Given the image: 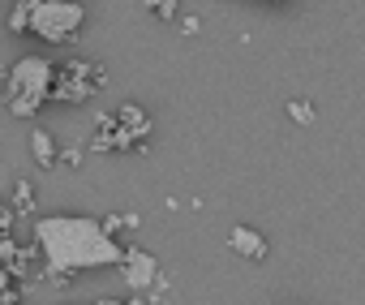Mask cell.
<instances>
[{
	"label": "cell",
	"instance_id": "obj_17",
	"mask_svg": "<svg viewBox=\"0 0 365 305\" xmlns=\"http://www.w3.org/2000/svg\"><path fill=\"white\" fill-rule=\"evenodd\" d=\"M95 305H120V301H116V296H103V301H95Z\"/></svg>",
	"mask_w": 365,
	"mask_h": 305
},
{
	"label": "cell",
	"instance_id": "obj_7",
	"mask_svg": "<svg viewBox=\"0 0 365 305\" xmlns=\"http://www.w3.org/2000/svg\"><path fill=\"white\" fill-rule=\"evenodd\" d=\"M31 160H35L43 172H52V168H56L61 150H56V138H52L48 129H31Z\"/></svg>",
	"mask_w": 365,
	"mask_h": 305
},
{
	"label": "cell",
	"instance_id": "obj_14",
	"mask_svg": "<svg viewBox=\"0 0 365 305\" xmlns=\"http://www.w3.org/2000/svg\"><path fill=\"white\" fill-rule=\"evenodd\" d=\"M176 18H180V35H198V31H202L198 18H185V14H176Z\"/></svg>",
	"mask_w": 365,
	"mask_h": 305
},
{
	"label": "cell",
	"instance_id": "obj_5",
	"mask_svg": "<svg viewBox=\"0 0 365 305\" xmlns=\"http://www.w3.org/2000/svg\"><path fill=\"white\" fill-rule=\"evenodd\" d=\"M112 120H116V129L133 142L138 155H146V138H150V116H146V108H138V103H120V108L112 112Z\"/></svg>",
	"mask_w": 365,
	"mask_h": 305
},
{
	"label": "cell",
	"instance_id": "obj_13",
	"mask_svg": "<svg viewBox=\"0 0 365 305\" xmlns=\"http://www.w3.org/2000/svg\"><path fill=\"white\" fill-rule=\"evenodd\" d=\"M99 224H103V232H108V237H116V232L125 228V215H108V219H99Z\"/></svg>",
	"mask_w": 365,
	"mask_h": 305
},
{
	"label": "cell",
	"instance_id": "obj_9",
	"mask_svg": "<svg viewBox=\"0 0 365 305\" xmlns=\"http://www.w3.org/2000/svg\"><path fill=\"white\" fill-rule=\"evenodd\" d=\"M35 5H39V0H18V5L9 9V22H5V26H9L14 35L31 31V14H35Z\"/></svg>",
	"mask_w": 365,
	"mask_h": 305
},
{
	"label": "cell",
	"instance_id": "obj_8",
	"mask_svg": "<svg viewBox=\"0 0 365 305\" xmlns=\"http://www.w3.org/2000/svg\"><path fill=\"white\" fill-rule=\"evenodd\" d=\"M9 207H14L18 215H35V207H39L35 185H31V181H14V198H9Z\"/></svg>",
	"mask_w": 365,
	"mask_h": 305
},
{
	"label": "cell",
	"instance_id": "obj_10",
	"mask_svg": "<svg viewBox=\"0 0 365 305\" xmlns=\"http://www.w3.org/2000/svg\"><path fill=\"white\" fill-rule=\"evenodd\" d=\"M288 116H292L297 125H314V116H318V112H314V103H309V99H288Z\"/></svg>",
	"mask_w": 365,
	"mask_h": 305
},
{
	"label": "cell",
	"instance_id": "obj_18",
	"mask_svg": "<svg viewBox=\"0 0 365 305\" xmlns=\"http://www.w3.org/2000/svg\"><path fill=\"white\" fill-rule=\"evenodd\" d=\"M275 5H292V0H275Z\"/></svg>",
	"mask_w": 365,
	"mask_h": 305
},
{
	"label": "cell",
	"instance_id": "obj_16",
	"mask_svg": "<svg viewBox=\"0 0 365 305\" xmlns=\"http://www.w3.org/2000/svg\"><path fill=\"white\" fill-rule=\"evenodd\" d=\"M120 305H146V292H133L129 301H120Z\"/></svg>",
	"mask_w": 365,
	"mask_h": 305
},
{
	"label": "cell",
	"instance_id": "obj_2",
	"mask_svg": "<svg viewBox=\"0 0 365 305\" xmlns=\"http://www.w3.org/2000/svg\"><path fill=\"white\" fill-rule=\"evenodd\" d=\"M56 82V65L48 56H22L9 65V78H5V99H9V112L22 116V120H35L48 103V91Z\"/></svg>",
	"mask_w": 365,
	"mask_h": 305
},
{
	"label": "cell",
	"instance_id": "obj_1",
	"mask_svg": "<svg viewBox=\"0 0 365 305\" xmlns=\"http://www.w3.org/2000/svg\"><path fill=\"white\" fill-rule=\"evenodd\" d=\"M35 249L48 262L52 279H73L78 271H99V267H120L125 249L116 237L103 232L99 219L86 215H43L35 219Z\"/></svg>",
	"mask_w": 365,
	"mask_h": 305
},
{
	"label": "cell",
	"instance_id": "obj_19",
	"mask_svg": "<svg viewBox=\"0 0 365 305\" xmlns=\"http://www.w3.org/2000/svg\"><path fill=\"white\" fill-rule=\"evenodd\" d=\"M0 207H5V202H0Z\"/></svg>",
	"mask_w": 365,
	"mask_h": 305
},
{
	"label": "cell",
	"instance_id": "obj_11",
	"mask_svg": "<svg viewBox=\"0 0 365 305\" xmlns=\"http://www.w3.org/2000/svg\"><path fill=\"white\" fill-rule=\"evenodd\" d=\"M142 5H146L159 22H172V18H176V0H142Z\"/></svg>",
	"mask_w": 365,
	"mask_h": 305
},
{
	"label": "cell",
	"instance_id": "obj_6",
	"mask_svg": "<svg viewBox=\"0 0 365 305\" xmlns=\"http://www.w3.org/2000/svg\"><path fill=\"white\" fill-rule=\"evenodd\" d=\"M228 249H232L237 258H250V262H262V258L271 254L267 237H262L258 228H250V224H232V228H228Z\"/></svg>",
	"mask_w": 365,
	"mask_h": 305
},
{
	"label": "cell",
	"instance_id": "obj_15",
	"mask_svg": "<svg viewBox=\"0 0 365 305\" xmlns=\"http://www.w3.org/2000/svg\"><path fill=\"white\" fill-rule=\"evenodd\" d=\"M61 164H69V168H78V164H82V150H78V146H69V150H61Z\"/></svg>",
	"mask_w": 365,
	"mask_h": 305
},
{
	"label": "cell",
	"instance_id": "obj_3",
	"mask_svg": "<svg viewBox=\"0 0 365 305\" xmlns=\"http://www.w3.org/2000/svg\"><path fill=\"white\" fill-rule=\"evenodd\" d=\"M82 22H86L82 0H39L35 14H31V31L43 43H73Z\"/></svg>",
	"mask_w": 365,
	"mask_h": 305
},
{
	"label": "cell",
	"instance_id": "obj_4",
	"mask_svg": "<svg viewBox=\"0 0 365 305\" xmlns=\"http://www.w3.org/2000/svg\"><path fill=\"white\" fill-rule=\"evenodd\" d=\"M120 275H125L129 292H150L155 279H159L163 271H159V258H150L146 249H125V258H120Z\"/></svg>",
	"mask_w": 365,
	"mask_h": 305
},
{
	"label": "cell",
	"instance_id": "obj_12",
	"mask_svg": "<svg viewBox=\"0 0 365 305\" xmlns=\"http://www.w3.org/2000/svg\"><path fill=\"white\" fill-rule=\"evenodd\" d=\"M14 215H18L14 207H0V241H9V237H14Z\"/></svg>",
	"mask_w": 365,
	"mask_h": 305
}]
</instances>
